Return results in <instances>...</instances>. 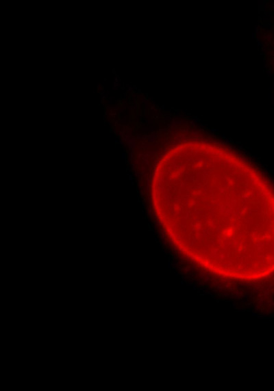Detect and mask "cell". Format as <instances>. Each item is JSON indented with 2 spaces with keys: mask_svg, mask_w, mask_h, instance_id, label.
<instances>
[{
  "mask_svg": "<svg viewBox=\"0 0 274 391\" xmlns=\"http://www.w3.org/2000/svg\"><path fill=\"white\" fill-rule=\"evenodd\" d=\"M123 109H119V112H120V113L123 112Z\"/></svg>",
  "mask_w": 274,
  "mask_h": 391,
  "instance_id": "cell-3",
  "label": "cell"
},
{
  "mask_svg": "<svg viewBox=\"0 0 274 391\" xmlns=\"http://www.w3.org/2000/svg\"><path fill=\"white\" fill-rule=\"evenodd\" d=\"M108 104H112V98L110 97L108 100Z\"/></svg>",
  "mask_w": 274,
  "mask_h": 391,
  "instance_id": "cell-2",
  "label": "cell"
},
{
  "mask_svg": "<svg viewBox=\"0 0 274 391\" xmlns=\"http://www.w3.org/2000/svg\"><path fill=\"white\" fill-rule=\"evenodd\" d=\"M180 145L158 168L159 219L182 252L217 275L256 280L274 272V189L226 150Z\"/></svg>",
  "mask_w": 274,
  "mask_h": 391,
  "instance_id": "cell-1",
  "label": "cell"
}]
</instances>
